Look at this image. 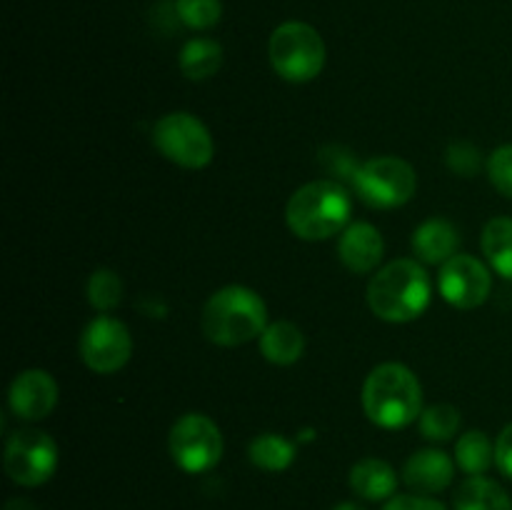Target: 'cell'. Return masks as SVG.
Masks as SVG:
<instances>
[{"mask_svg":"<svg viewBox=\"0 0 512 510\" xmlns=\"http://www.w3.org/2000/svg\"><path fill=\"white\" fill-rule=\"evenodd\" d=\"M433 285L418 260L400 258L380 268L368 285V305L380 320L410 323L430 305Z\"/></svg>","mask_w":512,"mask_h":510,"instance_id":"cell-1","label":"cell"},{"mask_svg":"<svg viewBox=\"0 0 512 510\" xmlns=\"http://www.w3.org/2000/svg\"><path fill=\"white\" fill-rule=\"evenodd\" d=\"M200 325L210 343L235 348L263 335L268 328V308L255 290L225 285L208 298Z\"/></svg>","mask_w":512,"mask_h":510,"instance_id":"cell-2","label":"cell"},{"mask_svg":"<svg viewBox=\"0 0 512 510\" xmlns=\"http://www.w3.org/2000/svg\"><path fill=\"white\" fill-rule=\"evenodd\" d=\"M365 415L388 430L405 428L423 415V388L410 368L383 363L370 370L363 385Z\"/></svg>","mask_w":512,"mask_h":510,"instance_id":"cell-3","label":"cell"},{"mask_svg":"<svg viewBox=\"0 0 512 510\" xmlns=\"http://www.w3.org/2000/svg\"><path fill=\"white\" fill-rule=\"evenodd\" d=\"M353 215L350 193L338 180H313L295 190L285 208L288 228L303 240H325L348 225Z\"/></svg>","mask_w":512,"mask_h":510,"instance_id":"cell-4","label":"cell"},{"mask_svg":"<svg viewBox=\"0 0 512 510\" xmlns=\"http://www.w3.org/2000/svg\"><path fill=\"white\" fill-rule=\"evenodd\" d=\"M270 63L283 80L308 83L325 68V43L318 30L300 20L278 25L270 35Z\"/></svg>","mask_w":512,"mask_h":510,"instance_id":"cell-5","label":"cell"},{"mask_svg":"<svg viewBox=\"0 0 512 510\" xmlns=\"http://www.w3.org/2000/svg\"><path fill=\"white\" fill-rule=\"evenodd\" d=\"M415 188H418V175L413 165L393 155L365 160L353 178L355 195L365 205L378 210L400 208L413 198Z\"/></svg>","mask_w":512,"mask_h":510,"instance_id":"cell-6","label":"cell"},{"mask_svg":"<svg viewBox=\"0 0 512 510\" xmlns=\"http://www.w3.org/2000/svg\"><path fill=\"white\" fill-rule=\"evenodd\" d=\"M153 143L170 163L190 170L205 168L215 153L210 130L190 113L163 115L153 128Z\"/></svg>","mask_w":512,"mask_h":510,"instance_id":"cell-7","label":"cell"},{"mask_svg":"<svg viewBox=\"0 0 512 510\" xmlns=\"http://www.w3.org/2000/svg\"><path fill=\"white\" fill-rule=\"evenodd\" d=\"M168 445L175 465L193 475L215 468L220 458H223V435H220V428L208 415L200 413H188L180 420H175Z\"/></svg>","mask_w":512,"mask_h":510,"instance_id":"cell-8","label":"cell"},{"mask_svg":"<svg viewBox=\"0 0 512 510\" xmlns=\"http://www.w3.org/2000/svg\"><path fill=\"white\" fill-rule=\"evenodd\" d=\"M3 463L13 483L35 488L53 478L58 468V445L43 430L23 428L8 438Z\"/></svg>","mask_w":512,"mask_h":510,"instance_id":"cell-9","label":"cell"},{"mask_svg":"<svg viewBox=\"0 0 512 510\" xmlns=\"http://www.w3.org/2000/svg\"><path fill=\"white\" fill-rule=\"evenodd\" d=\"M133 355L128 325L110 315H98L80 335V358L93 373H118Z\"/></svg>","mask_w":512,"mask_h":510,"instance_id":"cell-10","label":"cell"},{"mask_svg":"<svg viewBox=\"0 0 512 510\" xmlns=\"http://www.w3.org/2000/svg\"><path fill=\"white\" fill-rule=\"evenodd\" d=\"M440 295L448 300L453 308L473 310L488 300L493 280L488 268L473 255H453L448 263L440 268Z\"/></svg>","mask_w":512,"mask_h":510,"instance_id":"cell-11","label":"cell"},{"mask_svg":"<svg viewBox=\"0 0 512 510\" xmlns=\"http://www.w3.org/2000/svg\"><path fill=\"white\" fill-rule=\"evenodd\" d=\"M10 408L23 420H43L58 405V383L48 370H23L10 385Z\"/></svg>","mask_w":512,"mask_h":510,"instance_id":"cell-12","label":"cell"},{"mask_svg":"<svg viewBox=\"0 0 512 510\" xmlns=\"http://www.w3.org/2000/svg\"><path fill=\"white\" fill-rule=\"evenodd\" d=\"M383 235L370 223H353L343 230L338 243V258L350 273H370L383 260Z\"/></svg>","mask_w":512,"mask_h":510,"instance_id":"cell-13","label":"cell"},{"mask_svg":"<svg viewBox=\"0 0 512 510\" xmlns=\"http://www.w3.org/2000/svg\"><path fill=\"white\" fill-rule=\"evenodd\" d=\"M455 463L443 450H418L408 458L403 468V480L418 495H433L453 483Z\"/></svg>","mask_w":512,"mask_h":510,"instance_id":"cell-14","label":"cell"},{"mask_svg":"<svg viewBox=\"0 0 512 510\" xmlns=\"http://www.w3.org/2000/svg\"><path fill=\"white\" fill-rule=\"evenodd\" d=\"M413 250L423 263L443 265L458 250V230L453 223L443 218H430L415 230L413 235Z\"/></svg>","mask_w":512,"mask_h":510,"instance_id":"cell-15","label":"cell"},{"mask_svg":"<svg viewBox=\"0 0 512 510\" xmlns=\"http://www.w3.org/2000/svg\"><path fill=\"white\" fill-rule=\"evenodd\" d=\"M350 488L365 500H385L398 490V473L385 460L365 458L350 470Z\"/></svg>","mask_w":512,"mask_h":510,"instance_id":"cell-16","label":"cell"},{"mask_svg":"<svg viewBox=\"0 0 512 510\" xmlns=\"http://www.w3.org/2000/svg\"><path fill=\"white\" fill-rule=\"evenodd\" d=\"M305 350V338L298 325L288 320L270 323L260 335V353L265 360L275 365H293L298 363Z\"/></svg>","mask_w":512,"mask_h":510,"instance_id":"cell-17","label":"cell"},{"mask_svg":"<svg viewBox=\"0 0 512 510\" xmlns=\"http://www.w3.org/2000/svg\"><path fill=\"white\" fill-rule=\"evenodd\" d=\"M455 510H512V500L495 480L470 475L455 490Z\"/></svg>","mask_w":512,"mask_h":510,"instance_id":"cell-18","label":"cell"},{"mask_svg":"<svg viewBox=\"0 0 512 510\" xmlns=\"http://www.w3.org/2000/svg\"><path fill=\"white\" fill-rule=\"evenodd\" d=\"M220 65H223V48L210 38L188 40L185 48L180 50V70L190 80L210 78V75L218 73Z\"/></svg>","mask_w":512,"mask_h":510,"instance_id":"cell-19","label":"cell"},{"mask_svg":"<svg viewBox=\"0 0 512 510\" xmlns=\"http://www.w3.org/2000/svg\"><path fill=\"white\" fill-rule=\"evenodd\" d=\"M483 253L503 278L512 280V218H493L485 225Z\"/></svg>","mask_w":512,"mask_h":510,"instance_id":"cell-20","label":"cell"},{"mask_svg":"<svg viewBox=\"0 0 512 510\" xmlns=\"http://www.w3.org/2000/svg\"><path fill=\"white\" fill-rule=\"evenodd\" d=\"M250 460L258 468L270 470V473H280V470L290 468V463L295 460V445L288 438H283V435H258L250 443Z\"/></svg>","mask_w":512,"mask_h":510,"instance_id":"cell-21","label":"cell"},{"mask_svg":"<svg viewBox=\"0 0 512 510\" xmlns=\"http://www.w3.org/2000/svg\"><path fill=\"white\" fill-rule=\"evenodd\" d=\"M493 460L495 448L490 445L488 435L478 433V430L465 433L455 445V463L468 475H483L493 465Z\"/></svg>","mask_w":512,"mask_h":510,"instance_id":"cell-22","label":"cell"},{"mask_svg":"<svg viewBox=\"0 0 512 510\" xmlns=\"http://www.w3.org/2000/svg\"><path fill=\"white\" fill-rule=\"evenodd\" d=\"M88 300L100 313L118 308L120 300H123V280H120V275L108 268L95 270L88 280Z\"/></svg>","mask_w":512,"mask_h":510,"instance_id":"cell-23","label":"cell"},{"mask_svg":"<svg viewBox=\"0 0 512 510\" xmlns=\"http://www.w3.org/2000/svg\"><path fill=\"white\" fill-rule=\"evenodd\" d=\"M460 428V410L448 403L433 405L420 415V433L428 440H450Z\"/></svg>","mask_w":512,"mask_h":510,"instance_id":"cell-24","label":"cell"},{"mask_svg":"<svg viewBox=\"0 0 512 510\" xmlns=\"http://www.w3.org/2000/svg\"><path fill=\"white\" fill-rule=\"evenodd\" d=\"M175 15L193 30H208L218 25L223 15L220 0H175Z\"/></svg>","mask_w":512,"mask_h":510,"instance_id":"cell-25","label":"cell"},{"mask_svg":"<svg viewBox=\"0 0 512 510\" xmlns=\"http://www.w3.org/2000/svg\"><path fill=\"white\" fill-rule=\"evenodd\" d=\"M488 175L495 188L512 200V145L493 150L488 160Z\"/></svg>","mask_w":512,"mask_h":510,"instance_id":"cell-26","label":"cell"},{"mask_svg":"<svg viewBox=\"0 0 512 510\" xmlns=\"http://www.w3.org/2000/svg\"><path fill=\"white\" fill-rule=\"evenodd\" d=\"M448 165L458 175L473 178L480 168V153L470 143H455L448 148Z\"/></svg>","mask_w":512,"mask_h":510,"instance_id":"cell-27","label":"cell"},{"mask_svg":"<svg viewBox=\"0 0 512 510\" xmlns=\"http://www.w3.org/2000/svg\"><path fill=\"white\" fill-rule=\"evenodd\" d=\"M383 510H448L443 503L425 495H395Z\"/></svg>","mask_w":512,"mask_h":510,"instance_id":"cell-28","label":"cell"},{"mask_svg":"<svg viewBox=\"0 0 512 510\" xmlns=\"http://www.w3.org/2000/svg\"><path fill=\"white\" fill-rule=\"evenodd\" d=\"M495 463L512 480V423L505 425L503 433L498 435V443H495Z\"/></svg>","mask_w":512,"mask_h":510,"instance_id":"cell-29","label":"cell"},{"mask_svg":"<svg viewBox=\"0 0 512 510\" xmlns=\"http://www.w3.org/2000/svg\"><path fill=\"white\" fill-rule=\"evenodd\" d=\"M5 510H35L33 503H28V500H10L8 505H5Z\"/></svg>","mask_w":512,"mask_h":510,"instance_id":"cell-30","label":"cell"},{"mask_svg":"<svg viewBox=\"0 0 512 510\" xmlns=\"http://www.w3.org/2000/svg\"><path fill=\"white\" fill-rule=\"evenodd\" d=\"M335 510H365V508H363V505H358V503H340Z\"/></svg>","mask_w":512,"mask_h":510,"instance_id":"cell-31","label":"cell"}]
</instances>
